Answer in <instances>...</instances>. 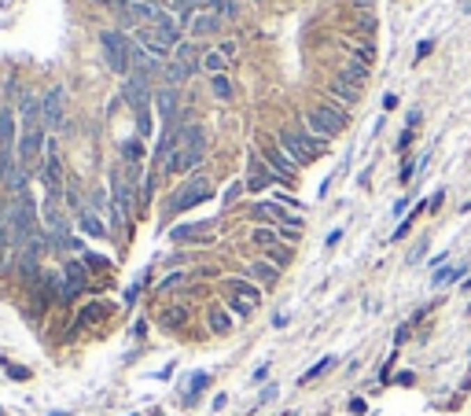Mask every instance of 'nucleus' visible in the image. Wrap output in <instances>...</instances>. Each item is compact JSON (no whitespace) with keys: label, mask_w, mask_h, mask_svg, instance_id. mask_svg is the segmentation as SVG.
Segmentation results:
<instances>
[{"label":"nucleus","mask_w":471,"mask_h":416,"mask_svg":"<svg viewBox=\"0 0 471 416\" xmlns=\"http://www.w3.org/2000/svg\"><path fill=\"white\" fill-rule=\"evenodd\" d=\"M203 70H210V74L217 77V74H225V70H229V59L214 48V52H206V56H203Z\"/></svg>","instance_id":"b1692460"},{"label":"nucleus","mask_w":471,"mask_h":416,"mask_svg":"<svg viewBox=\"0 0 471 416\" xmlns=\"http://www.w3.org/2000/svg\"><path fill=\"white\" fill-rule=\"evenodd\" d=\"M214 196V188H210V180L206 177H192L188 185H180V192L173 199H169V210L166 214H180V210H188V206H199Z\"/></svg>","instance_id":"0eeeda50"},{"label":"nucleus","mask_w":471,"mask_h":416,"mask_svg":"<svg viewBox=\"0 0 471 416\" xmlns=\"http://www.w3.org/2000/svg\"><path fill=\"white\" fill-rule=\"evenodd\" d=\"M52 416H67V413H52Z\"/></svg>","instance_id":"c03bdc74"},{"label":"nucleus","mask_w":471,"mask_h":416,"mask_svg":"<svg viewBox=\"0 0 471 416\" xmlns=\"http://www.w3.org/2000/svg\"><path fill=\"white\" fill-rule=\"evenodd\" d=\"M251 243H258V247H277V243H280V232H272V229H254V232H251Z\"/></svg>","instance_id":"cd10ccee"},{"label":"nucleus","mask_w":471,"mask_h":416,"mask_svg":"<svg viewBox=\"0 0 471 416\" xmlns=\"http://www.w3.org/2000/svg\"><path fill=\"white\" fill-rule=\"evenodd\" d=\"M41 185H45V203H59L63 196V159L56 148H48V159L41 166Z\"/></svg>","instance_id":"1a4fd4ad"},{"label":"nucleus","mask_w":471,"mask_h":416,"mask_svg":"<svg viewBox=\"0 0 471 416\" xmlns=\"http://www.w3.org/2000/svg\"><path fill=\"white\" fill-rule=\"evenodd\" d=\"M247 277H254L258 284H272V280L280 277V269L272 265V262H251V265H247Z\"/></svg>","instance_id":"5701e85b"},{"label":"nucleus","mask_w":471,"mask_h":416,"mask_svg":"<svg viewBox=\"0 0 471 416\" xmlns=\"http://www.w3.org/2000/svg\"><path fill=\"white\" fill-rule=\"evenodd\" d=\"M280 148L291 155V159L302 166V162H313V159H321L324 151H328V140H321V137H309L302 133V129H280Z\"/></svg>","instance_id":"f03ea898"},{"label":"nucleus","mask_w":471,"mask_h":416,"mask_svg":"<svg viewBox=\"0 0 471 416\" xmlns=\"http://www.w3.org/2000/svg\"><path fill=\"white\" fill-rule=\"evenodd\" d=\"M306 125L321 140H328V137H339L346 129V114L339 111V107H332V103H317V107L306 111Z\"/></svg>","instance_id":"7ed1b4c3"},{"label":"nucleus","mask_w":471,"mask_h":416,"mask_svg":"<svg viewBox=\"0 0 471 416\" xmlns=\"http://www.w3.org/2000/svg\"><path fill=\"white\" fill-rule=\"evenodd\" d=\"M206 380H210V376H206V372H199V376H195V380H192V398H195V394H199L203 387H206Z\"/></svg>","instance_id":"58836bf2"},{"label":"nucleus","mask_w":471,"mask_h":416,"mask_svg":"<svg viewBox=\"0 0 471 416\" xmlns=\"http://www.w3.org/2000/svg\"><path fill=\"white\" fill-rule=\"evenodd\" d=\"M63 118H67V88L52 85L41 96V122H45V129H59Z\"/></svg>","instance_id":"6e6552de"},{"label":"nucleus","mask_w":471,"mask_h":416,"mask_svg":"<svg viewBox=\"0 0 471 416\" xmlns=\"http://www.w3.org/2000/svg\"><path fill=\"white\" fill-rule=\"evenodd\" d=\"M177 63H180V67H185L188 74H195V70L203 67L199 52H195V45H188V41H180V45H177Z\"/></svg>","instance_id":"aec40b11"},{"label":"nucleus","mask_w":471,"mask_h":416,"mask_svg":"<svg viewBox=\"0 0 471 416\" xmlns=\"http://www.w3.org/2000/svg\"><path fill=\"white\" fill-rule=\"evenodd\" d=\"M11 251V203H0V258Z\"/></svg>","instance_id":"4be33fe9"},{"label":"nucleus","mask_w":471,"mask_h":416,"mask_svg":"<svg viewBox=\"0 0 471 416\" xmlns=\"http://www.w3.org/2000/svg\"><path fill=\"white\" fill-rule=\"evenodd\" d=\"M464 288H471V277H468V284H464Z\"/></svg>","instance_id":"37998d69"},{"label":"nucleus","mask_w":471,"mask_h":416,"mask_svg":"<svg viewBox=\"0 0 471 416\" xmlns=\"http://www.w3.org/2000/svg\"><path fill=\"white\" fill-rule=\"evenodd\" d=\"M155 111H159L162 125H173L177 122V88H162V93H155Z\"/></svg>","instance_id":"4468645a"},{"label":"nucleus","mask_w":471,"mask_h":416,"mask_svg":"<svg viewBox=\"0 0 471 416\" xmlns=\"http://www.w3.org/2000/svg\"><path fill=\"white\" fill-rule=\"evenodd\" d=\"M409 140H412V129H405V133H401V140H398V151H405V148H409Z\"/></svg>","instance_id":"ea45409f"},{"label":"nucleus","mask_w":471,"mask_h":416,"mask_svg":"<svg viewBox=\"0 0 471 416\" xmlns=\"http://www.w3.org/2000/svg\"><path fill=\"white\" fill-rule=\"evenodd\" d=\"M210 332H217V335H229L232 332V317L225 314V309H210Z\"/></svg>","instance_id":"a878e982"},{"label":"nucleus","mask_w":471,"mask_h":416,"mask_svg":"<svg viewBox=\"0 0 471 416\" xmlns=\"http://www.w3.org/2000/svg\"><path fill=\"white\" fill-rule=\"evenodd\" d=\"M103 317H107V302H88L82 314H77V328H93Z\"/></svg>","instance_id":"6ab92c4d"},{"label":"nucleus","mask_w":471,"mask_h":416,"mask_svg":"<svg viewBox=\"0 0 471 416\" xmlns=\"http://www.w3.org/2000/svg\"><path fill=\"white\" fill-rule=\"evenodd\" d=\"M162 324H166V328H185V324H188V309L185 306L162 309Z\"/></svg>","instance_id":"393cba45"},{"label":"nucleus","mask_w":471,"mask_h":416,"mask_svg":"<svg viewBox=\"0 0 471 416\" xmlns=\"http://www.w3.org/2000/svg\"><path fill=\"white\" fill-rule=\"evenodd\" d=\"M159 63H162V56L148 52L140 41H129V67L137 70V77H151V74H159Z\"/></svg>","instance_id":"9b49d317"},{"label":"nucleus","mask_w":471,"mask_h":416,"mask_svg":"<svg viewBox=\"0 0 471 416\" xmlns=\"http://www.w3.org/2000/svg\"><path fill=\"white\" fill-rule=\"evenodd\" d=\"M122 155H125L129 162H140V155H144V151H140V140H125V144H122Z\"/></svg>","instance_id":"473e14b6"},{"label":"nucleus","mask_w":471,"mask_h":416,"mask_svg":"<svg viewBox=\"0 0 471 416\" xmlns=\"http://www.w3.org/2000/svg\"><path fill=\"white\" fill-rule=\"evenodd\" d=\"M332 365H335V357H324L321 365H313V369H309V372L302 376V383H313V380H317V376H324V372H328Z\"/></svg>","instance_id":"7c9ffc66"},{"label":"nucleus","mask_w":471,"mask_h":416,"mask_svg":"<svg viewBox=\"0 0 471 416\" xmlns=\"http://www.w3.org/2000/svg\"><path fill=\"white\" fill-rule=\"evenodd\" d=\"M221 30V15L217 11H203V15L192 19V33L195 37H206V33H217Z\"/></svg>","instance_id":"f3484780"},{"label":"nucleus","mask_w":471,"mask_h":416,"mask_svg":"<svg viewBox=\"0 0 471 416\" xmlns=\"http://www.w3.org/2000/svg\"><path fill=\"white\" fill-rule=\"evenodd\" d=\"M100 48H103V59H107V70H114V74L129 70V41H125L122 30H103Z\"/></svg>","instance_id":"423d86ee"},{"label":"nucleus","mask_w":471,"mask_h":416,"mask_svg":"<svg viewBox=\"0 0 471 416\" xmlns=\"http://www.w3.org/2000/svg\"><path fill=\"white\" fill-rule=\"evenodd\" d=\"M8 372H11V376H15V380H26V376H30V372H26V369H15V365H8Z\"/></svg>","instance_id":"a19ab883"},{"label":"nucleus","mask_w":471,"mask_h":416,"mask_svg":"<svg viewBox=\"0 0 471 416\" xmlns=\"http://www.w3.org/2000/svg\"><path fill=\"white\" fill-rule=\"evenodd\" d=\"M461 272H464L461 265H456V269H438V272H435V288H442V284H449L453 277H461Z\"/></svg>","instance_id":"72a5a7b5"},{"label":"nucleus","mask_w":471,"mask_h":416,"mask_svg":"<svg viewBox=\"0 0 471 416\" xmlns=\"http://www.w3.org/2000/svg\"><path fill=\"white\" fill-rule=\"evenodd\" d=\"M332 93H335V96H343L346 103H357V88H353V85H346V82H343V77H335Z\"/></svg>","instance_id":"c756f323"},{"label":"nucleus","mask_w":471,"mask_h":416,"mask_svg":"<svg viewBox=\"0 0 471 416\" xmlns=\"http://www.w3.org/2000/svg\"><path fill=\"white\" fill-rule=\"evenodd\" d=\"M140 33V45L148 48V52H155V56H169V52H177V22L169 19V22H159V26H144V30H137Z\"/></svg>","instance_id":"20e7f679"},{"label":"nucleus","mask_w":471,"mask_h":416,"mask_svg":"<svg viewBox=\"0 0 471 416\" xmlns=\"http://www.w3.org/2000/svg\"><path fill=\"white\" fill-rule=\"evenodd\" d=\"M210 88H214V96H217V100H232V96H235V88H232V82H229V74L210 77Z\"/></svg>","instance_id":"bb28decb"},{"label":"nucleus","mask_w":471,"mask_h":416,"mask_svg":"<svg viewBox=\"0 0 471 416\" xmlns=\"http://www.w3.org/2000/svg\"><path fill=\"white\" fill-rule=\"evenodd\" d=\"M125 100H129V107H133L137 114L148 111V77H133V82L125 85Z\"/></svg>","instance_id":"2eb2a0df"},{"label":"nucleus","mask_w":471,"mask_h":416,"mask_svg":"<svg viewBox=\"0 0 471 416\" xmlns=\"http://www.w3.org/2000/svg\"><path fill=\"white\" fill-rule=\"evenodd\" d=\"M350 4L357 8V11H369V8H372V0H350Z\"/></svg>","instance_id":"79ce46f5"},{"label":"nucleus","mask_w":471,"mask_h":416,"mask_svg":"<svg viewBox=\"0 0 471 416\" xmlns=\"http://www.w3.org/2000/svg\"><path fill=\"white\" fill-rule=\"evenodd\" d=\"M203 159H206V133H203V125H185L177 151L166 159V174H188L192 166H199Z\"/></svg>","instance_id":"f257e3e1"},{"label":"nucleus","mask_w":471,"mask_h":416,"mask_svg":"<svg viewBox=\"0 0 471 416\" xmlns=\"http://www.w3.org/2000/svg\"><path fill=\"white\" fill-rule=\"evenodd\" d=\"M185 77H192V74L180 67V63H169V67H166V82H169V88H177L180 82H185Z\"/></svg>","instance_id":"c85d7f7f"},{"label":"nucleus","mask_w":471,"mask_h":416,"mask_svg":"<svg viewBox=\"0 0 471 416\" xmlns=\"http://www.w3.org/2000/svg\"><path fill=\"white\" fill-rule=\"evenodd\" d=\"M265 162H269V170L280 174L284 180H295V174H298V162H295L284 148H269V151H265Z\"/></svg>","instance_id":"ddd939ff"},{"label":"nucleus","mask_w":471,"mask_h":416,"mask_svg":"<svg viewBox=\"0 0 471 416\" xmlns=\"http://www.w3.org/2000/svg\"><path fill=\"white\" fill-rule=\"evenodd\" d=\"M137 133H140V137H148V133H151V114H148V111H140V114H137Z\"/></svg>","instance_id":"f704fd0d"},{"label":"nucleus","mask_w":471,"mask_h":416,"mask_svg":"<svg viewBox=\"0 0 471 416\" xmlns=\"http://www.w3.org/2000/svg\"><path fill=\"white\" fill-rule=\"evenodd\" d=\"M229 291H232L235 298H243L247 306H254V309H258V302H261V291L254 288V284H247V280H229Z\"/></svg>","instance_id":"a211bd4d"},{"label":"nucleus","mask_w":471,"mask_h":416,"mask_svg":"<svg viewBox=\"0 0 471 416\" xmlns=\"http://www.w3.org/2000/svg\"><path fill=\"white\" fill-rule=\"evenodd\" d=\"M217 52H221V56H225V59L232 63V59H235V52H240V48H235V41H221V45H217Z\"/></svg>","instance_id":"e433bc0d"},{"label":"nucleus","mask_w":471,"mask_h":416,"mask_svg":"<svg viewBox=\"0 0 471 416\" xmlns=\"http://www.w3.org/2000/svg\"><path fill=\"white\" fill-rule=\"evenodd\" d=\"M339 77H343L346 85H353V88H361L364 82H369V63H361V59H350L343 70H339Z\"/></svg>","instance_id":"dca6fc26"},{"label":"nucleus","mask_w":471,"mask_h":416,"mask_svg":"<svg viewBox=\"0 0 471 416\" xmlns=\"http://www.w3.org/2000/svg\"><path fill=\"white\" fill-rule=\"evenodd\" d=\"M77 221H82V229L88 232V236H96V240L107 236V225H103V217L96 210H82V214H77Z\"/></svg>","instance_id":"412c9836"},{"label":"nucleus","mask_w":471,"mask_h":416,"mask_svg":"<svg viewBox=\"0 0 471 416\" xmlns=\"http://www.w3.org/2000/svg\"><path fill=\"white\" fill-rule=\"evenodd\" d=\"M269 185H272V170L261 162L258 151H251V159H247V188L261 192V188H269Z\"/></svg>","instance_id":"f8f14e48"},{"label":"nucleus","mask_w":471,"mask_h":416,"mask_svg":"<svg viewBox=\"0 0 471 416\" xmlns=\"http://www.w3.org/2000/svg\"><path fill=\"white\" fill-rule=\"evenodd\" d=\"M85 288H88V265H85V262H67V269H63L59 298H63V302H70V298L82 295Z\"/></svg>","instance_id":"9d476101"},{"label":"nucleus","mask_w":471,"mask_h":416,"mask_svg":"<svg viewBox=\"0 0 471 416\" xmlns=\"http://www.w3.org/2000/svg\"><path fill=\"white\" fill-rule=\"evenodd\" d=\"M100 8H107V11H114V15H125V8L133 4V0H96Z\"/></svg>","instance_id":"2f4dec72"},{"label":"nucleus","mask_w":471,"mask_h":416,"mask_svg":"<svg viewBox=\"0 0 471 416\" xmlns=\"http://www.w3.org/2000/svg\"><path fill=\"white\" fill-rule=\"evenodd\" d=\"M85 265L88 269H111V262H107V258H100V254H85Z\"/></svg>","instance_id":"c9c22d12"},{"label":"nucleus","mask_w":471,"mask_h":416,"mask_svg":"<svg viewBox=\"0 0 471 416\" xmlns=\"http://www.w3.org/2000/svg\"><path fill=\"white\" fill-rule=\"evenodd\" d=\"M111 192H114V206H111V221L118 229L129 225V210H133V180L125 177V170L111 174Z\"/></svg>","instance_id":"39448f33"},{"label":"nucleus","mask_w":471,"mask_h":416,"mask_svg":"<svg viewBox=\"0 0 471 416\" xmlns=\"http://www.w3.org/2000/svg\"><path fill=\"white\" fill-rule=\"evenodd\" d=\"M287 258H291V254H287V251H280V247H269V262H272V265H277V262L284 265V262H287Z\"/></svg>","instance_id":"4c0bfd02"}]
</instances>
